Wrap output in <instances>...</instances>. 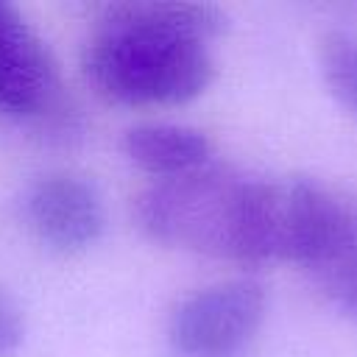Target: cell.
<instances>
[{
    "instance_id": "5b68a950",
    "label": "cell",
    "mask_w": 357,
    "mask_h": 357,
    "mask_svg": "<svg viewBox=\"0 0 357 357\" xmlns=\"http://www.w3.org/2000/svg\"><path fill=\"white\" fill-rule=\"evenodd\" d=\"M31 231L59 254H78L95 245L106 226L103 198L92 181L75 173H47L25 192Z\"/></svg>"
},
{
    "instance_id": "7a4b0ae2",
    "label": "cell",
    "mask_w": 357,
    "mask_h": 357,
    "mask_svg": "<svg viewBox=\"0 0 357 357\" xmlns=\"http://www.w3.org/2000/svg\"><path fill=\"white\" fill-rule=\"evenodd\" d=\"M276 181L248 178L220 162L153 181L137 198L139 229L170 248L240 265L273 262Z\"/></svg>"
},
{
    "instance_id": "3957f363",
    "label": "cell",
    "mask_w": 357,
    "mask_h": 357,
    "mask_svg": "<svg viewBox=\"0 0 357 357\" xmlns=\"http://www.w3.org/2000/svg\"><path fill=\"white\" fill-rule=\"evenodd\" d=\"M265 290L254 279L209 284L176 304L167 340L181 357H237L265 318Z\"/></svg>"
},
{
    "instance_id": "6da1fadb",
    "label": "cell",
    "mask_w": 357,
    "mask_h": 357,
    "mask_svg": "<svg viewBox=\"0 0 357 357\" xmlns=\"http://www.w3.org/2000/svg\"><path fill=\"white\" fill-rule=\"evenodd\" d=\"M223 28L226 14L209 3L106 6L84 50V75L114 103H187L215 78L209 42Z\"/></svg>"
},
{
    "instance_id": "ba28073f",
    "label": "cell",
    "mask_w": 357,
    "mask_h": 357,
    "mask_svg": "<svg viewBox=\"0 0 357 357\" xmlns=\"http://www.w3.org/2000/svg\"><path fill=\"white\" fill-rule=\"evenodd\" d=\"M318 61L329 92L357 114V36L332 31L318 45Z\"/></svg>"
},
{
    "instance_id": "9c48e42d",
    "label": "cell",
    "mask_w": 357,
    "mask_h": 357,
    "mask_svg": "<svg viewBox=\"0 0 357 357\" xmlns=\"http://www.w3.org/2000/svg\"><path fill=\"white\" fill-rule=\"evenodd\" d=\"M25 337V318L20 304L8 296L6 287H0V357H8L20 349Z\"/></svg>"
},
{
    "instance_id": "52a82bcc",
    "label": "cell",
    "mask_w": 357,
    "mask_h": 357,
    "mask_svg": "<svg viewBox=\"0 0 357 357\" xmlns=\"http://www.w3.org/2000/svg\"><path fill=\"white\" fill-rule=\"evenodd\" d=\"M318 279L321 290L337 304L346 315L357 321V215L346 220L337 240L326 248V254L310 268Z\"/></svg>"
},
{
    "instance_id": "277c9868",
    "label": "cell",
    "mask_w": 357,
    "mask_h": 357,
    "mask_svg": "<svg viewBox=\"0 0 357 357\" xmlns=\"http://www.w3.org/2000/svg\"><path fill=\"white\" fill-rule=\"evenodd\" d=\"M59 112V73L47 45L14 6L0 3V114L45 120Z\"/></svg>"
},
{
    "instance_id": "8992f818",
    "label": "cell",
    "mask_w": 357,
    "mask_h": 357,
    "mask_svg": "<svg viewBox=\"0 0 357 357\" xmlns=\"http://www.w3.org/2000/svg\"><path fill=\"white\" fill-rule=\"evenodd\" d=\"M123 153L153 181L187 176L215 162L212 142L204 131L178 123H139L126 131Z\"/></svg>"
}]
</instances>
